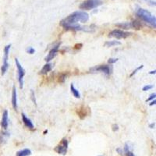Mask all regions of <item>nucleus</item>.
<instances>
[{
    "label": "nucleus",
    "mask_w": 156,
    "mask_h": 156,
    "mask_svg": "<svg viewBox=\"0 0 156 156\" xmlns=\"http://www.w3.org/2000/svg\"><path fill=\"white\" fill-rule=\"evenodd\" d=\"M89 20V15L85 11H76L67 17L64 18L59 23L60 26H62L63 28L69 27V26L75 25L77 24L78 22L80 23H87Z\"/></svg>",
    "instance_id": "1"
},
{
    "label": "nucleus",
    "mask_w": 156,
    "mask_h": 156,
    "mask_svg": "<svg viewBox=\"0 0 156 156\" xmlns=\"http://www.w3.org/2000/svg\"><path fill=\"white\" fill-rule=\"evenodd\" d=\"M136 15L137 17L140 18L141 21H143L144 22H145L146 23H148V25L151 26V27H153V28L156 27L155 16L152 15L147 10H144L142 8H138L136 10Z\"/></svg>",
    "instance_id": "2"
},
{
    "label": "nucleus",
    "mask_w": 156,
    "mask_h": 156,
    "mask_svg": "<svg viewBox=\"0 0 156 156\" xmlns=\"http://www.w3.org/2000/svg\"><path fill=\"white\" fill-rule=\"evenodd\" d=\"M102 0H86L80 5V9L84 10H91L102 5Z\"/></svg>",
    "instance_id": "3"
},
{
    "label": "nucleus",
    "mask_w": 156,
    "mask_h": 156,
    "mask_svg": "<svg viewBox=\"0 0 156 156\" xmlns=\"http://www.w3.org/2000/svg\"><path fill=\"white\" fill-rule=\"evenodd\" d=\"M11 48V45H7L4 49V56H3V64L1 68L2 75H5V74L9 68V63H8V59H9V53H10V49Z\"/></svg>",
    "instance_id": "4"
},
{
    "label": "nucleus",
    "mask_w": 156,
    "mask_h": 156,
    "mask_svg": "<svg viewBox=\"0 0 156 156\" xmlns=\"http://www.w3.org/2000/svg\"><path fill=\"white\" fill-rule=\"evenodd\" d=\"M132 33L131 32H126L120 29H115L113 30V31H111L109 34V38H115L116 39H125L127 37L131 36Z\"/></svg>",
    "instance_id": "5"
},
{
    "label": "nucleus",
    "mask_w": 156,
    "mask_h": 156,
    "mask_svg": "<svg viewBox=\"0 0 156 156\" xmlns=\"http://www.w3.org/2000/svg\"><path fill=\"white\" fill-rule=\"evenodd\" d=\"M16 67L17 68V74H18V81L20 84V87L23 88V77L25 75V70L23 69L21 64L20 63V62L18 60V59L16 58L15 59Z\"/></svg>",
    "instance_id": "6"
},
{
    "label": "nucleus",
    "mask_w": 156,
    "mask_h": 156,
    "mask_svg": "<svg viewBox=\"0 0 156 156\" xmlns=\"http://www.w3.org/2000/svg\"><path fill=\"white\" fill-rule=\"evenodd\" d=\"M68 145H69V143H68V141H67L66 138H63L61 141L60 144H58V145L55 148V151H56L58 154H60V155H66L67 152V149H68Z\"/></svg>",
    "instance_id": "7"
},
{
    "label": "nucleus",
    "mask_w": 156,
    "mask_h": 156,
    "mask_svg": "<svg viewBox=\"0 0 156 156\" xmlns=\"http://www.w3.org/2000/svg\"><path fill=\"white\" fill-rule=\"evenodd\" d=\"M90 71L92 72V73H95V72H102L103 74H105V75L109 76V75L111 74L112 67L108 66V65H100V66H98V67L91 68Z\"/></svg>",
    "instance_id": "8"
},
{
    "label": "nucleus",
    "mask_w": 156,
    "mask_h": 156,
    "mask_svg": "<svg viewBox=\"0 0 156 156\" xmlns=\"http://www.w3.org/2000/svg\"><path fill=\"white\" fill-rule=\"evenodd\" d=\"M60 45H61V42H58L56 45H54V47L52 48V49L49 51V54H48V56H47L45 57V60L47 63H49V62L52 60L56 56L57 54H58V52H59Z\"/></svg>",
    "instance_id": "9"
},
{
    "label": "nucleus",
    "mask_w": 156,
    "mask_h": 156,
    "mask_svg": "<svg viewBox=\"0 0 156 156\" xmlns=\"http://www.w3.org/2000/svg\"><path fill=\"white\" fill-rule=\"evenodd\" d=\"M22 121H23V124L25 125L26 127H27L28 129H31V130H33L34 129V124L32 123V121L26 116V115L24 113H22Z\"/></svg>",
    "instance_id": "10"
},
{
    "label": "nucleus",
    "mask_w": 156,
    "mask_h": 156,
    "mask_svg": "<svg viewBox=\"0 0 156 156\" xmlns=\"http://www.w3.org/2000/svg\"><path fill=\"white\" fill-rule=\"evenodd\" d=\"M12 105H13V109L16 111L17 110V93H16V89L15 86L13 87V92H12Z\"/></svg>",
    "instance_id": "11"
},
{
    "label": "nucleus",
    "mask_w": 156,
    "mask_h": 156,
    "mask_svg": "<svg viewBox=\"0 0 156 156\" xmlns=\"http://www.w3.org/2000/svg\"><path fill=\"white\" fill-rule=\"evenodd\" d=\"M1 126L4 130H6L8 127V111L4 110L2 116V121H1Z\"/></svg>",
    "instance_id": "12"
},
{
    "label": "nucleus",
    "mask_w": 156,
    "mask_h": 156,
    "mask_svg": "<svg viewBox=\"0 0 156 156\" xmlns=\"http://www.w3.org/2000/svg\"><path fill=\"white\" fill-rule=\"evenodd\" d=\"M52 69V65L51 63H46L45 65H44V67H42V69L40 71V74L45 75L47 74L49 72H50Z\"/></svg>",
    "instance_id": "13"
},
{
    "label": "nucleus",
    "mask_w": 156,
    "mask_h": 156,
    "mask_svg": "<svg viewBox=\"0 0 156 156\" xmlns=\"http://www.w3.org/2000/svg\"><path fill=\"white\" fill-rule=\"evenodd\" d=\"M10 133L7 131H2L0 132V144H4L7 139L10 137Z\"/></svg>",
    "instance_id": "14"
},
{
    "label": "nucleus",
    "mask_w": 156,
    "mask_h": 156,
    "mask_svg": "<svg viewBox=\"0 0 156 156\" xmlns=\"http://www.w3.org/2000/svg\"><path fill=\"white\" fill-rule=\"evenodd\" d=\"M116 27H118L119 28L124 29V30H128V29H131V22H124V23H120L115 24Z\"/></svg>",
    "instance_id": "15"
},
{
    "label": "nucleus",
    "mask_w": 156,
    "mask_h": 156,
    "mask_svg": "<svg viewBox=\"0 0 156 156\" xmlns=\"http://www.w3.org/2000/svg\"><path fill=\"white\" fill-rule=\"evenodd\" d=\"M131 23L132 28L136 29V30H140L142 27V26H143L141 21H137V20H134V21H133Z\"/></svg>",
    "instance_id": "16"
},
{
    "label": "nucleus",
    "mask_w": 156,
    "mask_h": 156,
    "mask_svg": "<svg viewBox=\"0 0 156 156\" xmlns=\"http://www.w3.org/2000/svg\"><path fill=\"white\" fill-rule=\"evenodd\" d=\"M31 155V151L30 149H23L21 151H17L16 156H29Z\"/></svg>",
    "instance_id": "17"
},
{
    "label": "nucleus",
    "mask_w": 156,
    "mask_h": 156,
    "mask_svg": "<svg viewBox=\"0 0 156 156\" xmlns=\"http://www.w3.org/2000/svg\"><path fill=\"white\" fill-rule=\"evenodd\" d=\"M70 91H71L72 94L74 95V96L75 98H80V92L78 91V90L75 88L74 84L70 85Z\"/></svg>",
    "instance_id": "18"
},
{
    "label": "nucleus",
    "mask_w": 156,
    "mask_h": 156,
    "mask_svg": "<svg viewBox=\"0 0 156 156\" xmlns=\"http://www.w3.org/2000/svg\"><path fill=\"white\" fill-rule=\"evenodd\" d=\"M121 42L118 41H108L105 43V47H113L116 45H120Z\"/></svg>",
    "instance_id": "19"
},
{
    "label": "nucleus",
    "mask_w": 156,
    "mask_h": 156,
    "mask_svg": "<svg viewBox=\"0 0 156 156\" xmlns=\"http://www.w3.org/2000/svg\"><path fill=\"white\" fill-rule=\"evenodd\" d=\"M67 74H61L59 77V82H60V83H64L65 80H66V79H67Z\"/></svg>",
    "instance_id": "20"
},
{
    "label": "nucleus",
    "mask_w": 156,
    "mask_h": 156,
    "mask_svg": "<svg viewBox=\"0 0 156 156\" xmlns=\"http://www.w3.org/2000/svg\"><path fill=\"white\" fill-rule=\"evenodd\" d=\"M143 67H144L143 65H141V66H140V67H137V68H136V69H134V70H133V71L132 72V73H131V74L130 75V77H133V75H135L136 74H137V72L140 71V70H141V69H142V68H143Z\"/></svg>",
    "instance_id": "21"
},
{
    "label": "nucleus",
    "mask_w": 156,
    "mask_h": 156,
    "mask_svg": "<svg viewBox=\"0 0 156 156\" xmlns=\"http://www.w3.org/2000/svg\"><path fill=\"white\" fill-rule=\"evenodd\" d=\"M31 98L32 100V102H33L35 105H37V102H36V98H35V94H34V91L33 90H31Z\"/></svg>",
    "instance_id": "22"
},
{
    "label": "nucleus",
    "mask_w": 156,
    "mask_h": 156,
    "mask_svg": "<svg viewBox=\"0 0 156 156\" xmlns=\"http://www.w3.org/2000/svg\"><path fill=\"white\" fill-rule=\"evenodd\" d=\"M151 88H153V85H145L144 87L142 88V91H149V90H151Z\"/></svg>",
    "instance_id": "23"
},
{
    "label": "nucleus",
    "mask_w": 156,
    "mask_h": 156,
    "mask_svg": "<svg viewBox=\"0 0 156 156\" xmlns=\"http://www.w3.org/2000/svg\"><path fill=\"white\" fill-rule=\"evenodd\" d=\"M155 97H156V94L155 93H153V94H151V95L149 96V98H148V99L146 100V102H150V101H152V100L155 99Z\"/></svg>",
    "instance_id": "24"
},
{
    "label": "nucleus",
    "mask_w": 156,
    "mask_h": 156,
    "mask_svg": "<svg viewBox=\"0 0 156 156\" xmlns=\"http://www.w3.org/2000/svg\"><path fill=\"white\" fill-rule=\"evenodd\" d=\"M27 52L28 54L32 55V54H34V52H35V50H34V49L32 48V47H28V48L27 49Z\"/></svg>",
    "instance_id": "25"
},
{
    "label": "nucleus",
    "mask_w": 156,
    "mask_h": 156,
    "mask_svg": "<svg viewBox=\"0 0 156 156\" xmlns=\"http://www.w3.org/2000/svg\"><path fill=\"white\" fill-rule=\"evenodd\" d=\"M117 61H118V59L111 58V59H109V60H108V63H109V64H113V63H116Z\"/></svg>",
    "instance_id": "26"
},
{
    "label": "nucleus",
    "mask_w": 156,
    "mask_h": 156,
    "mask_svg": "<svg viewBox=\"0 0 156 156\" xmlns=\"http://www.w3.org/2000/svg\"><path fill=\"white\" fill-rule=\"evenodd\" d=\"M131 151V148H130V145H129V144L126 143L125 144V148H124V151H125V153L128 152V151Z\"/></svg>",
    "instance_id": "27"
},
{
    "label": "nucleus",
    "mask_w": 156,
    "mask_h": 156,
    "mask_svg": "<svg viewBox=\"0 0 156 156\" xmlns=\"http://www.w3.org/2000/svg\"><path fill=\"white\" fill-rule=\"evenodd\" d=\"M145 1L147 3H148L150 5H152V6L155 5V1H153V0H145Z\"/></svg>",
    "instance_id": "28"
},
{
    "label": "nucleus",
    "mask_w": 156,
    "mask_h": 156,
    "mask_svg": "<svg viewBox=\"0 0 156 156\" xmlns=\"http://www.w3.org/2000/svg\"><path fill=\"white\" fill-rule=\"evenodd\" d=\"M112 128H113V131H117L118 130H119V126H118L117 124H113V126H112Z\"/></svg>",
    "instance_id": "29"
},
{
    "label": "nucleus",
    "mask_w": 156,
    "mask_h": 156,
    "mask_svg": "<svg viewBox=\"0 0 156 156\" xmlns=\"http://www.w3.org/2000/svg\"><path fill=\"white\" fill-rule=\"evenodd\" d=\"M116 151H117L120 155H123V150H122V148H118L116 149Z\"/></svg>",
    "instance_id": "30"
},
{
    "label": "nucleus",
    "mask_w": 156,
    "mask_h": 156,
    "mask_svg": "<svg viewBox=\"0 0 156 156\" xmlns=\"http://www.w3.org/2000/svg\"><path fill=\"white\" fill-rule=\"evenodd\" d=\"M126 156H135V155H134V154H133L132 151H130L126 153Z\"/></svg>",
    "instance_id": "31"
},
{
    "label": "nucleus",
    "mask_w": 156,
    "mask_h": 156,
    "mask_svg": "<svg viewBox=\"0 0 156 156\" xmlns=\"http://www.w3.org/2000/svg\"><path fill=\"white\" fill-rule=\"evenodd\" d=\"M156 104V101L155 99L152 100V101H151V103H149V105L150 106H152V105H155Z\"/></svg>",
    "instance_id": "32"
},
{
    "label": "nucleus",
    "mask_w": 156,
    "mask_h": 156,
    "mask_svg": "<svg viewBox=\"0 0 156 156\" xmlns=\"http://www.w3.org/2000/svg\"><path fill=\"white\" fill-rule=\"evenodd\" d=\"M155 123H151V124L149 125V128H151V129H153V128L155 127Z\"/></svg>",
    "instance_id": "33"
},
{
    "label": "nucleus",
    "mask_w": 156,
    "mask_h": 156,
    "mask_svg": "<svg viewBox=\"0 0 156 156\" xmlns=\"http://www.w3.org/2000/svg\"><path fill=\"white\" fill-rule=\"evenodd\" d=\"M156 74L155 70H153V71L149 72V74Z\"/></svg>",
    "instance_id": "34"
},
{
    "label": "nucleus",
    "mask_w": 156,
    "mask_h": 156,
    "mask_svg": "<svg viewBox=\"0 0 156 156\" xmlns=\"http://www.w3.org/2000/svg\"><path fill=\"white\" fill-rule=\"evenodd\" d=\"M48 133V131H45V132H44V133Z\"/></svg>",
    "instance_id": "35"
}]
</instances>
